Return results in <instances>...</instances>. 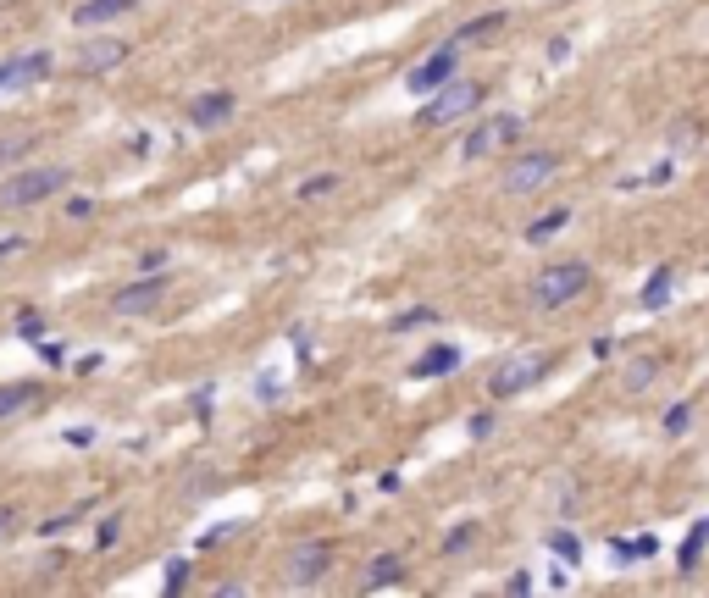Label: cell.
<instances>
[{
    "instance_id": "6da1fadb",
    "label": "cell",
    "mask_w": 709,
    "mask_h": 598,
    "mask_svg": "<svg viewBox=\"0 0 709 598\" xmlns=\"http://www.w3.org/2000/svg\"><path fill=\"white\" fill-rule=\"evenodd\" d=\"M543 377H549V355L516 349V355H499L488 366V394L493 399H516V394H527L532 383H543Z\"/></svg>"
},
{
    "instance_id": "7402d4cb",
    "label": "cell",
    "mask_w": 709,
    "mask_h": 598,
    "mask_svg": "<svg viewBox=\"0 0 709 598\" xmlns=\"http://www.w3.org/2000/svg\"><path fill=\"white\" fill-rule=\"evenodd\" d=\"M28 150H34V133H6V139H0V167H12V161H23Z\"/></svg>"
},
{
    "instance_id": "ac0fdd59",
    "label": "cell",
    "mask_w": 709,
    "mask_h": 598,
    "mask_svg": "<svg viewBox=\"0 0 709 598\" xmlns=\"http://www.w3.org/2000/svg\"><path fill=\"white\" fill-rule=\"evenodd\" d=\"M39 399V383H0V421L17 416V410H28Z\"/></svg>"
},
{
    "instance_id": "ffe728a7",
    "label": "cell",
    "mask_w": 709,
    "mask_h": 598,
    "mask_svg": "<svg viewBox=\"0 0 709 598\" xmlns=\"http://www.w3.org/2000/svg\"><path fill=\"white\" fill-rule=\"evenodd\" d=\"M704 543H709V515H704V521H693V532H687L682 554H676V560H682L676 571H693V565H698V554H704Z\"/></svg>"
},
{
    "instance_id": "8d00e7d4",
    "label": "cell",
    "mask_w": 709,
    "mask_h": 598,
    "mask_svg": "<svg viewBox=\"0 0 709 598\" xmlns=\"http://www.w3.org/2000/svg\"><path fill=\"white\" fill-rule=\"evenodd\" d=\"M493 432V416H471V438H488Z\"/></svg>"
},
{
    "instance_id": "ba28073f",
    "label": "cell",
    "mask_w": 709,
    "mask_h": 598,
    "mask_svg": "<svg viewBox=\"0 0 709 598\" xmlns=\"http://www.w3.org/2000/svg\"><path fill=\"white\" fill-rule=\"evenodd\" d=\"M161 294H167V277L145 272L139 283H128V288L111 294V311H117V316H145V311H156V305H161Z\"/></svg>"
},
{
    "instance_id": "d6a6232c",
    "label": "cell",
    "mask_w": 709,
    "mask_h": 598,
    "mask_svg": "<svg viewBox=\"0 0 709 598\" xmlns=\"http://www.w3.org/2000/svg\"><path fill=\"white\" fill-rule=\"evenodd\" d=\"M67 443H73V449H89V443H95V427H73V432H67Z\"/></svg>"
},
{
    "instance_id": "52a82bcc",
    "label": "cell",
    "mask_w": 709,
    "mask_h": 598,
    "mask_svg": "<svg viewBox=\"0 0 709 598\" xmlns=\"http://www.w3.org/2000/svg\"><path fill=\"white\" fill-rule=\"evenodd\" d=\"M455 56H460V39H455V45H438L421 67H410L405 89H410V95H433V89H444L449 78H455Z\"/></svg>"
},
{
    "instance_id": "83f0119b",
    "label": "cell",
    "mask_w": 709,
    "mask_h": 598,
    "mask_svg": "<svg viewBox=\"0 0 709 598\" xmlns=\"http://www.w3.org/2000/svg\"><path fill=\"white\" fill-rule=\"evenodd\" d=\"M327 189H338L333 172H322V178H305V183H300V200H316V194H327Z\"/></svg>"
},
{
    "instance_id": "9c48e42d",
    "label": "cell",
    "mask_w": 709,
    "mask_h": 598,
    "mask_svg": "<svg viewBox=\"0 0 709 598\" xmlns=\"http://www.w3.org/2000/svg\"><path fill=\"white\" fill-rule=\"evenodd\" d=\"M560 172V161H554V150H532V156H521L516 167L505 172V194H532L543 189V183Z\"/></svg>"
},
{
    "instance_id": "74e56055",
    "label": "cell",
    "mask_w": 709,
    "mask_h": 598,
    "mask_svg": "<svg viewBox=\"0 0 709 598\" xmlns=\"http://www.w3.org/2000/svg\"><path fill=\"white\" fill-rule=\"evenodd\" d=\"M12 250H23V239H0V261H6Z\"/></svg>"
},
{
    "instance_id": "4fadbf2b",
    "label": "cell",
    "mask_w": 709,
    "mask_h": 598,
    "mask_svg": "<svg viewBox=\"0 0 709 598\" xmlns=\"http://www.w3.org/2000/svg\"><path fill=\"white\" fill-rule=\"evenodd\" d=\"M228 117H233V95H228V89H211V95H200V100L189 106V122H194V128H222Z\"/></svg>"
},
{
    "instance_id": "2e32d148",
    "label": "cell",
    "mask_w": 709,
    "mask_h": 598,
    "mask_svg": "<svg viewBox=\"0 0 709 598\" xmlns=\"http://www.w3.org/2000/svg\"><path fill=\"white\" fill-rule=\"evenodd\" d=\"M654 377H660V360H654V355H637V360H626L621 388H626V394H643V388H649Z\"/></svg>"
},
{
    "instance_id": "44dd1931",
    "label": "cell",
    "mask_w": 709,
    "mask_h": 598,
    "mask_svg": "<svg viewBox=\"0 0 709 598\" xmlns=\"http://www.w3.org/2000/svg\"><path fill=\"white\" fill-rule=\"evenodd\" d=\"M499 28H505V12H488V17H477V23H466V28H460V45H477V39L499 34Z\"/></svg>"
},
{
    "instance_id": "e575fe53",
    "label": "cell",
    "mask_w": 709,
    "mask_h": 598,
    "mask_svg": "<svg viewBox=\"0 0 709 598\" xmlns=\"http://www.w3.org/2000/svg\"><path fill=\"white\" fill-rule=\"evenodd\" d=\"M505 587H510V593H532V571H516Z\"/></svg>"
},
{
    "instance_id": "d590c367",
    "label": "cell",
    "mask_w": 709,
    "mask_h": 598,
    "mask_svg": "<svg viewBox=\"0 0 709 598\" xmlns=\"http://www.w3.org/2000/svg\"><path fill=\"white\" fill-rule=\"evenodd\" d=\"M571 56V39H549V61H565Z\"/></svg>"
},
{
    "instance_id": "5bb4252c",
    "label": "cell",
    "mask_w": 709,
    "mask_h": 598,
    "mask_svg": "<svg viewBox=\"0 0 709 598\" xmlns=\"http://www.w3.org/2000/svg\"><path fill=\"white\" fill-rule=\"evenodd\" d=\"M455 366H460V349L455 344H433L427 355L410 360V377H449Z\"/></svg>"
},
{
    "instance_id": "4316f807",
    "label": "cell",
    "mask_w": 709,
    "mask_h": 598,
    "mask_svg": "<svg viewBox=\"0 0 709 598\" xmlns=\"http://www.w3.org/2000/svg\"><path fill=\"white\" fill-rule=\"evenodd\" d=\"M17 333L39 344V338H45V316H39V311H23V316H17Z\"/></svg>"
},
{
    "instance_id": "5b68a950",
    "label": "cell",
    "mask_w": 709,
    "mask_h": 598,
    "mask_svg": "<svg viewBox=\"0 0 709 598\" xmlns=\"http://www.w3.org/2000/svg\"><path fill=\"white\" fill-rule=\"evenodd\" d=\"M510 139H521V117H516V111H499V117L477 122V128L466 133L460 156H466V161H488V156H499Z\"/></svg>"
},
{
    "instance_id": "4dcf8cb0",
    "label": "cell",
    "mask_w": 709,
    "mask_h": 598,
    "mask_svg": "<svg viewBox=\"0 0 709 598\" xmlns=\"http://www.w3.org/2000/svg\"><path fill=\"white\" fill-rule=\"evenodd\" d=\"M12 532H17V510H12V504H0V543L12 538Z\"/></svg>"
},
{
    "instance_id": "7c38bea8",
    "label": "cell",
    "mask_w": 709,
    "mask_h": 598,
    "mask_svg": "<svg viewBox=\"0 0 709 598\" xmlns=\"http://www.w3.org/2000/svg\"><path fill=\"white\" fill-rule=\"evenodd\" d=\"M139 0H78L73 6V23L78 28H100V23H117V17H128Z\"/></svg>"
},
{
    "instance_id": "f546056e",
    "label": "cell",
    "mask_w": 709,
    "mask_h": 598,
    "mask_svg": "<svg viewBox=\"0 0 709 598\" xmlns=\"http://www.w3.org/2000/svg\"><path fill=\"white\" fill-rule=\"evenodd\" d=\"M183 582H189V560H172V565H167V587L178 593Z\"/></svg>"
},
{
    "instance_id": "484cf974",
    "label": "cell",
    "mask_w": 709,
    "mask_h": 598,
    "mask_svg": "<svg viewBox=\"0 0 709 598\" xmlns=\"http://www.w3.org/2000/svg\"><path fill=\"white\" fill-rule=\"evenodd\" d=\"M687 421H693V405H671V410H665V432H671V438H682Z\"/></svg>"
},
{
    "instance_id": "cb8c5ba5",
    "label": "cell",
    "mask_w": 709,
    "mask_h": 598,
    "mask_svg": "<svg viewBox=\"0 0 709 598\" xmlns=\"http://www.w3.org/2000/svg\"><path fill=\"white\" fill-rule=\"evenodd\" d=\"M427 322H438V311L433 305H416V311L394 316V333H410V327H427Z\"/></svg>"
},
{
    "instance_id": "e0dca14e",
    "label": "cell",
    "mask_w": 709,
    "mask_h": 598,
    "mask_svg": "<svg viewBox=\"0 0 709 598\" xmlns=\"http://www.w3.org/2000/svg\"><path fill=\"white\" fill-rule=\"evenodd\" d=\"M394 582H405V560L399 554H377L366 565V587H394Z\"/></svg>"
},
{
    "instance_id": "1f68e13d",
    "label": "cell",
    "mask_w": 709,
    "mask_h": 598,
    "mask_svg": "<svg viewBox=\"0 0 709 598\" xmlns=\"http://www.w3.org/2000/svg\"><path fill=\"white\" fill-rule=\"evenodd\" d=\"M139 266H145V272H161V266H167V250H145V255H139Z\"/></svg>"
},
{
    "instance_id": "30bf717a",
    "label": "cell",
    "mask_w": 709,
    "mask_h": 598,
    "mask_svg": "<svg viewBox=\"0 0 709 598\" xmlns=\"http://www.w3.org/2000/svg\"><path fill=\"white\" fill-rule=\"evenodd\" d=\"M50 67H56L50 50H28V56H17V61H0V100L17 95V89H28V84H39Z\"/></svg>"
},
{
    "instance_id": "8fae6325",
    "label": "cell",
    "mask_w": 709,
    "mask_h": 598,
    "mask_svg": "<svg viewBox=\"0 0 709 598\" xmlns=\"http://www.w3.org/2000/svg\"><path fill=\"white\" fill-rule=\"evenodd\" d=\"M122 56H128V45H122V39H89V45H78L73 72H78V78H100V72H111Z\"/></svg>"
},
{
    "instance_id": "3957f363",
    "label": "cell",
    "mask_w": 709,
    "mask_h": 598,
    "mask_svg": "<svg viewBox=\"0 0 709 598\" xmlns=\"http://www.w3.org/2000/svg\"><path fill=\"white\" fill-rule=\"evenodd\" d=\"M67 183H73V167H23L17 178L0 183V205H6V211H28V205L61 194Z\"/></svg>"
},
{
    "instance_id": "d6986e66",
    "label": "cell",
    "mask_w": 709,
    "mask_h": 598,
    "mask_svg": "<svg viewBox=\"0 0 709 598\" xmlns=\"http://www.w3.org/2000/svg\"><path fill=\"white\" fill-rule=\"evenodd\" d=\"M565 222H571V205H554V211H543L538 222H532V228H527V244H543V239H554V233H560Z\"/></svg>"
},
{
    "instance_id": "9a60e30c",
    "label": "cell",
    "mask_w": 709,
    "mask_h": 598,
    "mask_svg": "<svg viewBox=\"0 0 709 598\" xmlns=\"http://www.w3.org/2000/svg\"><path fill=\"white\" fill-rule=\"evenodd\" d=\"M671 288H676V266H654L643 294H637V305H643V311H660L665 299H671Z\"/></svg>"
},
{
    "instance_id": "f1b7e54d",
    "label": "cell",
    "mask_w": 709,
    "mask_h": 598,
    "mask_svg": "<svg viewBox=\"0 0 709 598\" xmlns=\"http://www.w3.org/2000/svg\"><path fill=\"white\" fill-rule=\"evenodd\" d=\"M67 216H73V222H89V216H95V200H84V194H73V200H67Z\"/></svg>"
},
{
    "instance_id": "603a6c76",
    "label": "cell",
    "mask_w": 709,
    "mask_h": 598,
    "mask_svg": "<svg viewBox=\"0 0 709 598\" xmlns=\"http://www.w3.org/2000/svg\"><path fill=\"white\" fill-rule=\"evenodd\" d=\"M549 549L560 554L565 565H582V543L571 538V532H565V527H560V532H549Z\"/></svg>"
},
{
    "instance_id": "d4e9b609",
    "label": "cell",
    "mask_w": 709,
    "mask_h": 598,
    "mask_svg": "<svg viewBox=\"0 0 709 598\" xmlns=\"http://www.w3.org/2000/svg\"><path fill=\"white\" fill-rule=\"evenodd\" d=\"M471 543H477V521H460V527L444 538V554H460V549H471Z\"/></svg>"
},
{
    "instance_id": "277c9868",
    "label": "cell",
    "mask_w": 709,
    "mask_h": 598,
    "mask_svg": "<svg viewBox=\"0 0 709 598\" xmlns=\"http://www.w3.org/2000/svg\"><path fill=\"white\" fill-rule=\"evenodd\" d=\"M482 100V84H471V78H449L444 89H433V106L421 111V128H444V122H455V117H466L471 106Z\"/></svg>"
},
{
    "instance_id": "836d02e7",
    "label": "cell",
    "mask_w": 709,
    "mask_h": 598,
    "mask_svg": "<svg viewBox=\"0 0 709 598\" xmlns=\"http://www.w3.org/2000/svg\"><path fill=\"white\" fill-rule=\"evenodd\" d=\"M255 394H261V399H266V405H272V399H277V394H283V388H277V377H261V383H255Z\"/></svg>"
},
{
    "instance_id": "8992f818",
    "label": "cell",
    "mask_w": 709,
    "mask_h": 598,
    "mask_svg": "<svg viewBox=\"0 0 709 598\" xmlns=\"http://www.w3.org/2000/svg\"><path fill=\"white\" fill-rule=\"evenodd\" d=\"M327 565H333V549H327L322 538L294 543V549L283 554V582H289V587H311V582H322V576H327Z\"/></svg>"
},
{
    "instance_id": "7a4b0ae2",
    "label": "cell",
    "mask_w": 709,
    "mask_h": 598,
    "mask_svg": "<svg viewBox=\"0 0 709 598\" xmlns=\"http://www.w3.org/2000/svg\"><path fill=\"white\" fill-rule=\"evenodd\" d=\"M582 288H588V266L582 261H554V266H543V272L532 277L527 299H532V311H560V305H571Z\"/></svg>"
}]
</instances>
